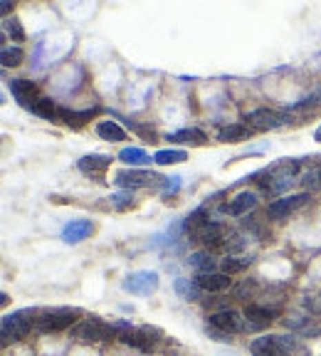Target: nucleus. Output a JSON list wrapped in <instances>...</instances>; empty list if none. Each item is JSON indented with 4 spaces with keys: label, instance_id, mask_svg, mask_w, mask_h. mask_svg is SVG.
Masks as SVG:
<instances>
[{
    "label": "nucleus",
    "instance_id": "4be33fe9",
    "mask_svg": "<svg viewBox=\"0 0 321 356\" xmlns=\"http://www.w3.org/2000/svg\"><path fill=\"white\" fill-rule=\"evenodd\" d=\"M96 137L104 139V141L109 144H121L126 141V129L119 124V121H99V124L94 126Z\"/></svg>",
    "mask_w": 321,
    "mask_h": 356
},
{
    "label": "nucleus",
    "instance_id": "5701e85b",
    "mask_svg": "<svg viewBox=\"0 0 321 356\" xmlns=\"http://www.w3.org/2000/svg\"><path fill=\"white\" fill-rule=\"evenodd\" d=\"M252 137V129L247 124H225L218 129V141L222 144H235V141H245V139Z\"/></svg>",
    "mask_w": 321,
    "mask_h": 356
},
{
    "label": "nucleus",
    "instance_id": "1a4fd4ad",
    "mask_svg": "<svg viewBox=\"0 0 321 356\" xmlns=\"http://www.w3.org/2000/svg\"><path fill=\"white\" fill-rule=\"evenodd\" d=\"M188 237L196 240V243L205 245L208 250H218V248H225L227 230L222 223H218V220H205V223H200L196 230L188 233Z\"/></svg>",
    "mask_w": 321,
    "mask_h": 356
},
{
    "label": "nucleus",
    "instance_id": "2f4dec72",
    "mask_svg": "<svg viewBox=\"0 0 321 356\" xmlns=\"http://www.w3.org/2000/svg\"><path fill=\"white\" fill-rule=\"evenodd\" d=\"M287 326H289V329H297V332H302L304 337H316V334L321 332L319 326L311 324V319H299V317H294V319H287Z\"/></svg>",
    "mask_w": 321,
    "mask_h": 356
},
{
    "label": "nucleus",
    "instance_id": "72a5a7b5",
    "mask_svg": "<svg viewBox=\"0 0 321 356\" xmlns=\"http://www.w3.org/2000/svg\"><path fill=\"white\" fill-rule=\"evenodd\" d=\"M3 30H6V35L12 37V42H25V30H23V25H20V20L6 18V23H3Z\"/></svg>",
    "mask_w": 321,
    "mask_h": 356
},
{
    "label": "nucleus",
    "instance_id": "a878e982",
    "mask_svg": "<svg viewBox=\"0 0 321 356\" xmlns=\"http://www.w3.org/2000/svg\"><path fill=\"white\" fill-rule=\"evenodd\" d=\"M173 290L178 292L180 299H185V302H198L200 299V287L196 285V279H185V277H178L176 282H173Z\"/></svg>",
    "mask_w": 321,
    "mask_h": 356
},
{
    "label": "nucleus",
    "instance_id": "6e6552de",
    "mask_svg": "<svg viewBox=\"0 0 321 356\" xmlns=\"http://www.w3.org/2000/svg\"><path fill=\"white\" fill-rule=\"evenodd\" d=\"M166 178H160L158 173L149 171V168H121V171L114 173V186H119L124 190H136V188H146V186H156Z\"/></svg>",
    "mask_w": 321,
    "mask_h": 356
},
{
    "label": "nucleus",
    "instance_id": "58836bf2",
    "mask_svg": "<svg viewBox=\"0 0 321 356\" xmlns=\"http://www.w3.org/2000/svg\"><path fill=\"white\" fill-rule=\"evenodd\" d=\"M205 334H208L210 339H215V342H225V344H227V342H232L230 334L220 332V329H215V326H210V324L205 326Z\"/></svg>",
    "mask_w": 321,
    "mask_h": 356
},
{
    "label": "nucleus",
    "instance_id": "a19ab883",
    "mask_svg": "<svg viewBox=\"0 0 321 356\" xmlns=\"http://www.w3.org/2000/svg\"><path fill=\"white\" fill-rule=\"evenodd\" d=\"M314 141H319V144H321V126H319V129L314 131Z\"/></svg>",
    "mask_w": 321,
    "mask_h": 356
},
{
    "label": "nucleus",
    "instance_id": "393cba45",
    "mask_svg": "<svg viewBox=\"0 0 321 356\" xmlns=\"http://www.w3.org/2000/svg\"><path fill=\"white\" fill-rule=\"evenodd\" d=\"M35 117H42V119H48V121H60V107L54 104L50 97H40V99L32 104L30 109Z\"/></svg>",
    "mask_w": 321,
    "mask_h": 356
},
{
    "label": "nucleus",
    "instance_id": "9b49d317",
    "mask_svg": "<svg viewBox=\"0 0 321 356\" xmlns=\"http://www.w3.org/2000/svg\"><path fill=\"white\" fill-rule=\"evenodd\" d=\"M160 285L158 273H151V270H136V273L126 275L124 279V290L131 292L136 297H151Z\"/></svg>",
    "mask_w": 321,
    "mask_h": 356
},
{
    "label": "nucleus",
    "instance_id": "dca6fc26",
    "mask_svg": "<svg viewBox=\"0 0 321 356\" xmlns=\"http://www.w3.org/2000/svg\"><path fill=\"white\" fill-rule=\"evenodd\" d=\"M255 208H257V193L247 188V190L235 193V196L222 206V213H227L230 218H245V215L250 213V210H255Z\"/></svg>",
    "mask_w": 321,
    "mask_h": 356
},
{
    "label": "nucleus",
    "instance_id": "4468645a",
    "mask_svg": "<svg viewBox=\"0 0 321 356\" xmlns=\"http://www.w3.org/2000/svg\"><path fill=\"white\" fill-rule=\"evenodd\" d=\"M242 315L245 319H247V329H250V332H260V329H265V326H269L277 319L280 309L265 307V304H247Z\"/></svg>",
    "mask_w": 321,
    "mask_h": 356
},
{
    "label": "nucleus",
    "instance_id": "2eb2a0df",
    "mask_svg": "<svg viewBox=\"0 0 321 356\" xmlns=\"http://www.w3.org/2000/svg\"><path fill=\"white\" fill-rule=\"evenodd\" d=\"M8 89H10L12 99L18 101L23 109H28V112H30L32 104L42 97L37 84L30 82V79H10V82H8Z\"/></svg>",
    "mask_w": 321,
    "mask_h": 356
},
{
    "label": "nucleus",
    "instance_id": "7ed1b4c3",
    "mask_svg": "<svg viewBox=\"0 0 321 356\" xmlns=\"http://www.w3.org/2000/svg\"><path fill=\"white\" fill-rule=\"evenodd\" d=\"M70 339L77 344H101V342L116 339V326L114 322L109 324L99 317H84L70 329Z\"/></svg>",
    "mask_w": 321,
    "mask_h": 356
},
{
    "label": "nucleus",
    "instance_id": "f704fd0d",
    "mask_svg": "<svg viewBox=\"0 0 321 356\" xmlns=\"http://www.w3.org/2000/svg\"><path fill=\"white\" fill-rule=\"evenodd\" d=\"M302 304L309 309L311 315H321V292H309V295H304Z\"/></svg>",
    "mask_w": 321,
    "mask_h": 356
},
{
    "label": "nucleus",
    "instance_id": "9d476101",
    "mask_svg": "<svg viewBox=\"0 0 321 356\" xmlns=\"http://www.w3.org/2000/svg\"><path fill=\"white\" fill-rule=\"evenodd\" d=\"M311 201L309 190H302V193H289V196H282L277 201H272L267 206V218L269 220H284L287 215L297 213L299 208H304Z\"/></svg>",
    "mask_w": 321,
    "mask_h": 356
},
{
    "label": "nucleus",
    "instance_id": "7c9ffc66",
    "mask_svg": "<svg viewBox=\"0 0 321 356\" xmlns=\"http://www.w3.org/2000/svg\"><path fill=\"white\" fill-rule=\"evenodd\" d=\"M302 184H307V188H311V190H319L321 188V159L316 161L309 171L302 173Z\"/></svg>",
    "mask_w": 321,
    "mask_h": 356
},
{
    "label": "nucleus",
    "instance_id": "ddd939ff",
    "mask_svg": "<svg viewBox=\"0 0 321 356\" xmlns=\"http://www.w3.org/2000/svg\"><path fill=\"white\" fill-rule=\"evenodd\" d=\"M79 173H84L87 178H94L99 184H104L107 178V171L112 168V156L107 154H87L77 161Z\"/></svg>",
    "mask_w": 321,
    "mask_h": 356
},
{
    "label": "nucleus",
    "instance_id": "bb28decb",
    "mask_svg": "<svg viewBox=\"0 0 321 356\" xmlns=\"http://www.w3.org/2000/svg\"><path fill=\"white\" fill-rule=\"evenodd\" d=\"M23 59H25V50L20 45H3V50H0L3 67H18L23 65Z\"/></svg>",
    "mask_w": 321,
    "mask_h": 356
},
{
    "label": "nucleus",
    "instance_id": "a211bd4d",
    "mask_svg": "<svg viewBox=\"0 0 321 356\" xmlns=\"http://www.w3.org/2000/svg\"><path fill=\"white\" fill-rule=\"evenodd\" d=\"M166 141L185 144V146H203V144H208V134L203 129H198V126H183V129L166 134Z\"/></svg>",
    "mask_w": 321,
    "mask_h": 356
},
{
    "label": "nucleus",
    "instance_id": "c9c22d12",
    "mask_svg": "<svg viewBox=\"0 0 321 356\" xmlns=\"http://www.w3.org/2000/svg\"><path fill=\"white\" fill-rule=\"evenodd\" d=\"M255 292H257V282H255V279H245L242 285L235 287V297H238V299H250Z\"/></svg>",
    "mask_w": 321,
    "mask_h": 356
},
{
    "label": "nucleus",
    "instance_id": "0eeeda50",
    "mask_svg": "<svg viewBox=\"0 0 321 356\" xmlns=\"http://www.w3.org/2000/svg\"><path fill=\"white\" fill-rule=\"evenodd\" d=\"M291 114L280 112V109H269V107H257L252 112L245 114V124L250 126L252 131H274L280 126L289 124Z\"/></svg>",
    "mask_w": 321,
    "mask_h": 356
},
{
    "label": "nucleus",
    "instance_id": "e433bc0d",
    "mask_svg": "<svg viewBox=\"0 0 321 356\" xmlns=\"http://www.w3.org/2000/svg\"><path fill=\"white\" fill-rule=\"evenodd\" d=\"M180 184H183V178H180V176L166 178V181H163V198L176 196V193H178V188H180Z\"/></svg>",
    "mask_w": 321,
    "mask_h": 356
},
{
    "label": "nucleus",
    "instance_id": "aec40b11",
    "mask_svg": "<svg viewBox=\"0 0 321 356\" xmlns=\"http://www.w3.org/2000/svg\"><path fill=\"white\" fill-rule=\"evenodd\" d=\"M96 112H99V107L82 109V112H77V109L60 107V121H65V124H67V126H72V129H79V126H84V124H87V121H92Z\"/></svg>",
    "mask_w": 321,
    "mask_h": 356
},
{
    "label": "nucleus",
    "instance_id": "f8f14e48",
    "mask_svg": "<svg viewBox=\"0 0 321 356\" xmlns=\"http://www.w3.org/2000/svg\"><path fill=\"white\" fill-rule=\"evenodd\" d=\"M208 324L215 326V329H220V332L225 334H240V332H247V319H245V315H240L238 309H220V312H213V315L208 317Z\"/></svg>",
    "mask_w": 321,
    "mask_h": 356
},
{
    "label": "nucleus",
    "instance_id": "423d86ee",
    "mask_svg": "<svg viewBox=\"0 0 321 356\" xmlns=\"http://www.w3.org/2000/svg\"><path fill=\"white\" fill-rule=\"evenodd\" d=\"M250 351L255 356H289L299 351V344L291 334H265L252 342Z\"/></svg>",
    "mask_w": 321,
    "mask_h": 356
},
{
    "label": "nucleus",
    "instance_id": "ea45409f",
    "mask_svg": "<svg viewBox=\"0 0 321 356\" xmlns=\"http://www.w3.org/2000/svg\"><path fill=\"white\" fill-rule=\"evenodd\" d=\"M12 10V3L10 0H3V3H0V15H3V18H8V12Z\"/></svg>",
    "mask_w": 321,
    "mask_h": 356
},
{
    "label": "nucleus",
    "instance_id": "473e14b6",
    "mask_svg": "<svg viewBox=\"0 0 321 356\" xmlns=\"http://www.w3.org/2000/svg\"><path fill=\"white\" fill-rule=\"evenodd\" d=\"M321 104V87H316L311 95H307L304 99H299V101H294L289 107V112H297V109H314V107H319Z\"/></svg>",
    "mask_w": 321,
    "mask_h": 356
},
{
    "label": "nucleus",
    "instance_id": "4c0bfd02",
    "mask_svg": "<svg viewBox=\"0 0 321 356\" xmlns=\"http://www.w3.org/2000/svg\"><path fill=\"white\" fill-rule=\"evenodd\" d=\"M245 228H247V230H250L255 237H265V235H267V230H265V228L260 226V220H255V218L245 220Z\"/></svg>",
    "mask_w": 321,
    "mask_h": 356
},
{
    "label": "nucleus",
    "instance_id": "cd10ccee",
    "mask_svg": "<svg viewBox=\"0 0 321 356\" xmlns=\"http://www.w3.org/2000/svg\"><path fill=\"white\" fill-rule=\"evenodd\" d=\"M188 262H191V267H196L198 275L215 273V260L213 255H210V250H205V253H193V255L188 257Z\"/></svg>",
    "mask_w": 321,
    "mask_h": 356
},
{
    "label": "nucleus",
    "instance_id": "f257e3e1",
    "mask_svg": "<svg viewBox=\"0 0 321 356\" xmlns=\"http://www.w3.org/2000/svg\"><path fill=\"white\" fill-rule=\"evenodd\" d=\"M304 173V161L302 159H282L272 166H267L265 171L255 173V178H260L257 184L267 196H280L284 190H289L294 184L302 181Z\"/></svg>",
    "mask_w": 321,
    "mask_h": 356
},
{
    "label": "nucleus",
    "instance_id": "f3484780",
    "mask_svg": "<svg viewBox=\"0 0 321 356\" xmlns=\"http://www.w3.org/2000/svg\"><path fill=\"white\" fill-rule=\"evenodd\" d=\"M96 230V226L92 220H84V218H77V220H70L65 228H62V240L67 245H77L87 237H92Z\"/></svg>",
    "mask_w": 321,
    "mask_h": 356
},
{
    "label": "nucleus",
    "instance_id": "b1692460",
    "mask_svg": "<svg viewBox=\"0 0 321 356\" xmlns=\"http://www.w3.org/2000/svg\"><path fill=\"white\" fill-rule=\"evenodd\" d=\"M183 161H188V151H183V148H160L154 154L156 166H176Z\"/></svg>",
    "mask_w": 321,
    "mask_h": 356
},
{
    "label": "nucleus",
    "instance_id": "412c9836",
    "mask_svg": "<svg viewBox=\"0 0 321 356\" xmlns=\"http://www.w3.org/2000/svg\"><path fill=\"white\" fill-rule=\"evenodd\" d=\"M116 159L124 164V166H129V168H141V166H149L151 161V156L143 151V148H138V146H124L119 151V156Z\"/></svg>",
    "mask_w": 321,
    "mask_h": 356
},
{
    "label": "nucleus",
    "instance_id": "c85d7f7f",
    "mask_svg": "<svg viewBox=\"0 0 321 356\" xmlns=\"http://www.w3.org/2000/svg\"><path fill=\"white\" fill-rule=\"evenodd\" d=\"M109 206L114 210H129V208L136 206V198H134V190H119V193H114L109 198Z\"/></svg>",
    "mask_w": 321,
    "mask_h": 356
},
{
    "label": "nucleus",
    "instance_id": "6ab92c4d",
    "mask_svg": "<svg viewBox=\"0 0 321 356\" xmlns=\"http://www.w3.org/2000/svg\"><path fill=\"white\" fill-rule=\"evenodd\" d=\"M196 285L200 287L203 292H227L232 287V277L225 273H205V275H198Z\"/></svg>",
    "mask_w": 321,
    "mask_h": 356
},
{
    "label": "nucleus",
    "instance_id": "c756f323",
    "mask_svg": "<svg viewBox=\"0 0 321 356\" xmlns=\"http://www.w3.org/2000/svg\"><path fill=\"white\" fill-rule=\"evenodd\" d=\"M250 257H225V260H222V273L225 275H238V273H245V270H247V267H250Z\"/></svg>",
    "mask_w": 321,
    "mask_h": 356
},
{
    "label": "nucleus",
    "instance_id": "39448f33",
    "mask_svg": "<svg viewBox=\"0 0 321 356\" xmlns=\"http://www.w3.org/2000/svg\"><path fill=\"white\" fill-rule=\"evenodd\" d=\"M37 309H18L12 315H6L0 322V332H3V344L10 342H20L35 329Z\"/></svg>",
    "mask_w": 321,
    "mask_h": 356
},
{
    "label": "nucleus",
    "instance_id": "f03ea898",
    "mask_svg": "<svg viewBox=\"0 0 321 356\" xmlns=\"http://www.w3.org/2000/svg\"><path fill=\"white\" fill-rule=\"evenodd\" d=\"M114 326H116V339L121 344L134 346V349L143 351V354H151L160 344V339H163V332L158 326L151 324L131 326L129 322H114Z\"/></svg>",
    "mask_w": 321,
    "mask_h": 356
},
{
    "label": "nucleus",
    "instance_id": "20e7f679",
    "mask_svg": "<svg viewBox=\"0 0 321 356\" xmlns=\"http://www.w3.org/2000/svg\"><path fill=\"white\" fill-rule=\"evenodd\" d=\"M82 317V309L77 307H52L40 309L35 317V329L42 334H54L62 329H72Z\"/></svg>",
    "mask_w": 321,
    "mask_h": 356
}]
</instances>
